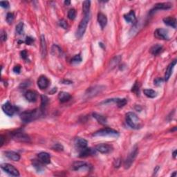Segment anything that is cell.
I'll return each mask as SVG.
<instances>
[{
    "instance_id": "cell-38",
    "label": "cell",
    "mask_w": 177,
    "mask_h": 177,
    "mask_svg": "<svg viewBox=\"0 0 177 177\" xmlns=\"http://www.w3.org/2000/svg\"><path fill=\"white\" fill-rule=\"evenodd\" d=\"M14 15H13V13H7L6 15V22H8V24H12L13 21H14Z\"/></svg>"
},
{
    "instance_id": "cell-42",
    "label": "cell",
    "mask_w": 177,
    "mask_h": 177,
    "mask_svg": "<svg viewBox=\"0 0 177 177\" xmlns=\"http://www.w3.org/2000/svg\"><path fill=\"white\" fill-rule=\"evenodd\" d=\"M0 5H1V7L4 8H9V6H10L8 1H0Z\"/></svg>"
},
{
    "instance_id": "cell-53",
    "label": "cell",
    "mask_w": 177,
    "mask_h": 177,
    "mask_svg": "<svg viewBox=\"0 0 177 177\" xmlns=\"http://www.w3.org/2000/svg\"><path fill=\"white\" fill-rule=\"evenodd\" d=\"M176 172H174V174H172V176H176Z\"/></svg>"
},
{
    "instance_id": "cell-51",
    "label": "cell",
    "mask_w": 177,
    "mask_h": 177,
    "mask_svg": "<svg viewBox=\"0 0 177 177\" xmlns=\"http://www.w3.org/2000/svg\"><path fill=\"white\" fill-rule=\"evenodd\" d=\"M159 166H158V167H156V168L154 169V174H156V173H157V171H158V170H159Z\"/></svg>"
},
{
    "instance_id": "cell-10",
    "label": "cell",
    "mask_w": 177,
    "mask_h": 177,
    "mask_svg": "<svg viewBox=\"0 0 177 177\" xmlns=\"http://www.w3.org/2000/svg\"><path fill=\"white\" fill-rule=\"evenodd\" d=\"M155 37L160 39H169V32L165 28H158L154 32Z\"/></svg>"
},
{
    "instance_id": "cell-18",
    "label": "cell",
    "mask_w": 177,
    "mask_h": 177,
    "mask_svg": "<svg viewBox=\"0 0 177 177\" xmlns=\"http://www.w3.org/2000/svg\"><path fill=\"white\" fill-rule=\"evenodd\" d=\"M25 98L26 100H28V101L31 102H35L36 100H37V93H36L35 91H31V90L26 91V94H25Z\"/></svg>"
},
{
    "instance_id": "cell-50",
    "label": "cell",
    "mask_w": 177,
    "mask_h": 177,
    "mask_svg": "<svg viewBox=\"0 0 177 177\" xmlns=\"http://www.w3.org/2000/svg\"><path fill=\"white\" fill-rule=\"evenodd\" d=\"M176 153H177V151L176 150H175V151L173 152V157H174V159H176Z\"/></svg>"
},
{
    "instance_id": "cell-4",
    "label": "cell",
    "mask_w": 177,
    "mask_h": 177,
    "mask_svg": "<svg viewBox=\"0 0 177 177\" xmlns=\"http://www.w3.org/2000/svg\"><path fill=\"white\" fill-rule=\"evenodd\" d=\"M93 136L100 137V136H111V137H118L119 133L117 131L113 129L105 128L97 131L93 134Z\"/></svg>"
},
{
    "instance_id": "cell-40",
    "label": "cell",
    "mask_w": 177,
    "mask_h": 177,
    "mask_svg": "<svg viewBox=\"0 0 177 177\" xmlns=\"http://www.w3.org/2000/svg\"><path fill=\"white\" fill-rule=\"evenodd\" d=\"M59 24H60V26L62 28H63L64 29H67L68 28V24L67 22H66V20H61L60 21V22H59Z\"/></svg>"
},
{
    "instance_id": "cell-43",
    "label": "cell",
    "mask_w": 177,
    "mask_h": 177,
    "mask_svg": "<svg viewBox=\"0 0 177 177\" xmlns=\"http://www.w3.org/2000/svg\"><path fill=\"white\" fill-rule=\"evenodd\" d=\"M1 39L2 41H6L7 39V34L5 30H2L1 31Z\"/></svg>"
},
{
    "instance_id": "cell-2",
    "label": "cell",
    "mask_w": 177,
    "mask_h": 177,
    "mask_svg": "<svg viewBox=\"0 0 177 177\" xmlns=\"http://www.w3.org/2000/svg\"><path fill=\"white\" fill-rule=\"evenodd\" d=\"M126 122L131 128L138 129L142 127V122L134 112H129L126 114Z\"/></svg>"
},
{
    "instance_id": "cell-15",
    "label": "cell",
    "mask_w": 177,
    "mask_h": 177,
    "mask_svg": "<svg viewBox=\"0 0 177 177\" xmlns=\"http://www.w3.org/2000/svg\"><path fill=\"white\" fill-rule=\"evenodd\" d=\"M96 149H93L91 148L86 147L85 149L80 150V154L79 157L80 158H85L89 156H92L96 154Z\"/></svg>"
},
{
    "instance_id": "cell-27",
    "label": "cell",
    "mask_w": 177,
    "mask_h": 177,
    "mask_svg": "<svg viewBox=\"0 0 177 177\" xmlns=\"http://www.w3.org/2000/svg\"><path fill=\"white\" fill-rule=\"evenodd\" d=\"M172 4L170 3H159L155 5L154 10H167L172 7Z\"/></svg>"
},
{
    "instance_id": "cell-6",
    "label": "cell",
    "mask_w": 177,
    "mask_h": 177,
    "mask_svg": "<svg viewBox=\"0 0 177 177\" xmlns=\"http://www.w3.org/2000/svg\"><path fill=\"white\" fill-rule=\"evenodd\" d=\"M137 154H138V148L136 147H135L134 148V149L132 150V152H131L130 154H129L128 157L125 160V163H124V166L125 169H128L129 168V167L131 166L132 164V163L134 162V159H136Z\"/></svg>"
},
{
    "instance_id": "cell-3",
    "label": "cell",
    "mask_w": 177,
    "mask_h": 177,
    "mask_svg": "<svg viewBox=\"0 0 177 177\" xmlns=\"http://www.w3.org/2000/svg\"><path fill=\"white\" fill-rule=\"evenodd\" d=\"M89 19H90V14L84 15L83 18L82 19L81 22H80L78 27V29L76 30V33H75L76 37L79 38L80 39V38H81L84 35L85 31H86Z\"/></svg>"
},
{
    "instance_id": "cell-41",
    "label": "cell",
    "mask_w": 177,
    "mask_h": 177,
    "mask_svg": "<svg viewBox=\"0 0 177 177\" xmlns=\"http://www.w3.org/2000/svg\"><path fill=\"white\" fill-rule=\"evenodd\" d=\"M53 149L54 150H56V151H62V150L64 149V147L61 144L57 143L53 145Z\"/></svg>"
},
{
    "instance_id": "cell-7",
    "label": "cell",
    "mask_w": 177,
    "mask_h": 177,
    "mask_svg": "<svg viewBox=\"0 0 177 177\" xmlns=\"http://www.w3.org/2000/svg\"><path fill=\"white\" fill-rule=\"evenodd\" d=\"M13 139L16 141L22 142H29L30 141L29 136L26 135L25 133L22 132H17L13 134Z\"/></svg>"
},
{
    "instance_id": "cell-37",
    "label": "cell",
    "mask_w": 177,
    "mask_h": 177,
    "mask_svg": "<svg viewBox=\"0 0 177 177\" xmlns=\"http://www.w3.org/2000/svg\"><path fill=\"white\" fill-rule=\"evenodd\" d=\"M76 17V11L75 9L71 8L68 11V18L70 19V20H73Z\"/></svg>"
},
{
    "instance_id": "cell-48",
    "label": "cell",
    "mask_w": 177,
    "mask_h": 177,
    "mask_svg": "<svg viewBox=\"0 0 177 177\" xmlns=\"http://www.w3.org/2000/svg\"><path fill=\"white\" fill-rule=\"evenodd\" d=\"M121 161L119 159L116 160L115 162H114V166H115V167H119L121 166Z\"/></svg>"
},
{
    "instance_id": "cell-13",
    "label": "cell",
    "mask_w": 177,
    "mask_h": 177,
    "mask_svg": "<svg viewBox=\"0 0 177 177\" xmlns=\"http://www.w3.org/2000/svg\"><path fill=\"white\" fill-rule=\"evenodd\" d=\"M96 149L102 154H108L111 152L112 147L107 144H99L96 147Z\"/></svg>"
},
{
    "instance_id": "cell-34",
    "label": "cell",
    "mask_w": 177,
    "mask_h": 177,
    "mask_svg": "<svg viewBox=\"0 0 177 177\" xmlns=\"http://www.w3.org/2000/svg\"><path fill=\"white\" fill-rule=\"evenodd\" d=\"M120 61H121V56L115 57L110 61V65H111V67H115L118 64Z\"/></svg>"
},
{
    "instance_id": "cell-9",
    "label": "cell",
    "mask_w": 177,
    "mask_h": 177,
    "mask_svg": "<svg viewBox=\"0 0 177 177\" xmlns=\"http://www.w3.org/2000/svg\"><path fill=\"white\" fill-rule=\"evenodd\" d=\"M2 110L4 114H6L8 116H13V114L16 111V108L10 102H6L2 105Z\"/></svg>"
},
{
    "instance_id": "cell-47",
    "label": "cell",
    "mask_w": 177,
    "mask_h": 177,
    "mask_svg": "<svg viewBox=\"0 0 177 177\" xmlns=\"http://www.w3.org/2000/svg\"><path fill=\"white\" fill-rule=\"evenodd\" d=\"M21 57L24 60L27 58V52H26V51H22L21 52Z\"/></svg>"
},
{
    "instance_id": "cell-32",
    "label": "cell",
    "mask_w": 177,
    "mask_h": 177,
    "mask_svg": "<svg viewBox=\"0 0 177 177\" xmlns=\"http://www.w3.org/2000/svg\"><path fill=\"white\" fill-rule=\"evenodd\" d=\"M33 167L36 169V170L38 172H41L43 170V166L42 164V162L40 161H37V160H33Z\"/></svg>"
},
{
    "instance_id": "cell-16",
    "label": "cell",
    "mask_w": 177,
    "mask_h": 177,
    "mask_svg": "<svg viewBox=\"0 0 177 177\" xmlns=\"http://www.w3.org/2000/svg\"><path fill=\"white\" fill-rule=\"evenodd\" d=\"M37 157L39 161L44 164H49L51 162L50 155L47 152H40L37 154Z\"/></svg>"
},
{
    "instance_id": "cell-8",
    "label": "cell",
    "mask_w": 177,
    "mask_h": 177,
    "mask_svg": "<svg viewBox=\"0 0 177 177\" xmlns=\"http://www.w3.org/2000/svg\"><path fill=\"white\" fill-rule=\"evenodd\" d=\"M104 89V87L102 86H95L87 89L85 94H86L87 98H91V97H94L98 95L99 93H101Z\"/></svg>"
},
{
    "instance_id": "cell-49",
    "label": "cell",
    "mask_w": 177,
    "mask_h": 177,
    "mask_svg": "<svg viewBox=\"0 0 177 177\" xmlns=\"http://www.w3.org/2000/svg\"><path fill=\"white\" fill-rule=\"evenodd\" d=\"M0 140H1V142H0V144H1V147L4 145V137L3 136H0Z\"/></svg>"
},
{
    "instance_id": "cell-11",
    "label": "cell",
    "mask_w": 177,
    "mask_h": 177,
    "mask_svg": "<svg viewBox=\"0 0 177 177\" xmlns=\"http://www.w3.org/2000/svg\"><path fill=\"white\" fill-rule=\"evenodd\" d=\"M49 80L44 75H42L37 80V86L40 89H45L49 86Z\"/></svg>"
},
{
    "instance_id": "cell-46",
    "label": "cell",
    "mask_w": 177,
    "mask_h": 177,
    "mask_svg": "<svg viewBox=\"0 0 177 177\" xmlns=\"http://www.w3.org/2000/svg\"><path fill=\"white\" fill-rule=\"evenodd\" d=\"M163 82V79L162 78H158L154 80V85H160L161 83H162Z\"/></svg>"
},
{
    "instance_id": "cell-33",
    "label": "cell",
    "mask_w": 177,
    "mask_h": 177,
    "mask_svg": "<svg viewBox=\"0 0 177 177\" xmlns=\"http://www.w3.org/2000/svg\"><path fill=\"white\" fill-rule=\"evenodd\" d=\"M52 53L55 55V56L56 55V56H60V55H62V49H61L58 45H53L52 47Z\"/></svg>"
},
{
    "instance_id": "cell-31",
    "label": "cell",
    "mask_w": 177,
    "mask_h": 177,
    "mask_svg": "<svg viewBox=\"0 0 177 177\" xmlns=\"http://www.w3.org/2000/svg\"><path fill=\"white\" fill-rule=\"evenodd\" d=\"M49 102V98L48 97L44 96V95H42L41 96V110L42 111H44L45 109V107L47 106V104Z\"/></svg>"
},
{
    "instance_id": "cell-52",
    "label": "cell",
    "mask_w": 177,
    "mask_h": 177,
    "mask_svg": "<svg viewBox=\"0 0 177 177\" xmlns=\"http://www.w3.org/2000/svg\"><path fill=\"white\" fill-rule=\"evenodd\" d=\"M70 1H64V4H65L66 5V6H68V5H69L70 4Z\"/></svg>"
},
{
    "instance_id": "cell-19",
    "label": "cell",
    "mask_w": 177,
    "mask_h": 177,
    "mask_svg": "<svg viewBox=\"0 0 177 177\" xmlns=\"http://www.w3.org/2000/svg\"><path fill=\"white\" fill-rule=\"evenodd\" d=\"M98 22L102 29H103L107 24V18H106V15L102 13H99L98 15Z\"/></svg>"
},
{
    "instance_id": "cell-23",
    "label": "cell",
    "mask_w": 177,
    "mask_h": 177,
    "mask_svg": "<svg viewBox=\"0 0 177 177\" xmlns=\"http://www.w3.org/2000/svg\"><path fill=\"white\" fill-rule=\"evenodd\" d=\"M163 22L165 24L171 27L176 28V20L172 17H167L163 19Z\"/></svg>"
},
{
    "instance_id": "cell-21",
    "label": "cell",
    "mask_w": 177,
    "mask_h": 177,
    "mask_svg": "<svg viewBox=\"0 0 177 177\" xmlns=\"http://www.w3.org/2000/svg\"><path fill=\"white\" fill-rule=\"evenodd\" d=\"M5 155L9 159L12 160L13 161H19L20 160V155L16 152L13 151L5 152Z\"/></svg>"
},
{
    "instance_id": "cell-22",
    "label": "cell",
    "mask_w": 177,
    "mask_h": 177,
    "mask_svg": "<svg viewBox=\"0 0 177 177\" xmlns=\"http://www.w3.org/2000/svg\"><path fill=\"white\" fill-rule=\"evenodd\" d=\"M40 49H41V54L43 58L47 56V43H46L44 35H42L40 38Z\"/></svg>"
},
{
    "instance_id": "cell-44",
    "label": "cell",
    "mask_w": 177,
    "mask_h": 177,
    "mask_svg": "<svg viewBox=\"0 0 177 177\" xmlns=\"http://www.w3.org/2000/svg\"><path fill=\"white\" fill-rule=\"evenodd\" d=\"M33 41H34L33 38H32L30 37H26V39L25 42L27 45H30L33 42Z\"/></svg>"
},
{
    "instance_id": "cell-17",
    "label": "cell",
    "mask_w": 177,
    "mask_h": 177,
    "mask_svg": "<svg viewBox=\"0 0 177 177\" xmlns=\"http://www.w3.org/2000/svg\"><path fill=\"white\" fill-rule=\"evenodd\" d=\"M176 60H174L173 62H172L170 64H169L168 66H167V68L166 69V72H165V74L164 80L167 81L169 79H170V76L172 73L173 68H174V66L176 65Z\"/></svg>"
},
{
    "instance_id": "cell-14",
    "label": "cell",
    "mask_w": 177,
    "mask_h": 177,
    "mask_svg": "<svg viewBox=\"0 0 177 177\" xmlns=\"http://www.w3.org/2000/svg\"><path fill=\"white\" fill-rule=\"evenodd\" d=\"M74 144H75V146L76 148L81 150L83 149H85V148H86L87 147L88 142H87V140L84 139V138H76L75 140H74Z\"/></svg>"
},
{
    "instance_id": "cell-36",
    "label": "cell",
    "mask_w": 177,
    "mask_h": 177,
    "mask_svg": "<svg viewBox=\"0 0 177 177\" xmlns=\"http://www.w3.org/2000/svg\"><path fill=\"white\" fill-rule=\"evenodd\" d=\"M23 30H24V23L22 22H20L18 25L16 26V32L19 35H21V34L23 33Z\"/></svg>"
},
{
    "instance_id": "cell-20",
    "label": "cell",
    "mask_w": 177,
    "mask_h": 177,
    "mask_svg": "<svg viewBox=\"0 0 177 177\" xmlns=\"http://www.w3.org/2000/svg\"><path fill=\"white\" fill-rule=\"evenodd\" d=\"M110 102H114L117 104V106L118 107H123L127 104V100L125 98H115V99H109L106 101L103 102L104 103H107Z\"/></svg>"
},
{
    "instance_id": "cell-28",
    "label": "cell",
    "mask_w": 177,
    "mask_h": 177,
    "mask_svg": "<svg viewBox=\"0 0 177 177\" xmlns=\"http://www.w3.org/2000/svg\"><path fill=\"white\" fill-rule=\"evenodd\" d=\"M90 7H91V1H85L83 4V11L84 15H88L90 13Z\"/></svg>"
},
{
    "instance_id": "cell-30",
    "label": "cell",
    "mask_w": 177,
    "mask_h": 177,
    "mask_svg": "<svg viewBox=\"0 0 177 177\" xmlns=\"http://www.w3.org/2000/svg\"><path fill=\"white\" fill-rule=\"evenodd\" d=\"M93 116L94 118H95L97 120V121L99 123H100V124L102 125H105L106 124V118L103 116L100 115V114L94 113L93 114Z\"/></svg>"
},
{
    "instance_id": "cell-39",
    "label": "cell",
    "mask_w": 177,
    "mask_h": 177,
    "mask_svg": "<svg viewBox=\"0 0 177 177\" xmlns=\"http://www.w3.org/2000/svg\"><path fill=\"white\" fill-rule=\"evenodd\" d=\"M139 89H140V85L139 83L138 82H136V83L134 84V86L132 87V91L136 94V95H139Z\"/></svg>"
},
{
    "instance_id": "cell-35",
    "label": "cell",
    "mask_w": 177,
    "mask_h": 177,
    "mask_svg": "<svg viewBox=\"0 0 177 177\" xmlns=\"http://www.w3.org/2000/svg\"><path fill=\"white\" fill-rule=\"evenodd\" d=\"M82 62V57L80 54L75 55V56L73 57L71 59V63L73 64H77L80 63Z\"/></svg>"
},
{
    "instance_id": "cell-29",
    "label": "cell",
    "mask_w": 177,
    "mask_h": 177,
    "mask_svg": "<svg viewBox=\"0 0 177 177\" xmlns=\"http://www.w3.org/2000/svg\"><path fill=\"white\" fill-rule=\"evenodd\" d=\"M144 94L149 98H154L157 96V93L154 90L151 89H146L143 90Z\"/></svg>"
},
{
    "instance_id": "cell-45",
    "label": "cell",
    "mask_w": 177,
    "mask_h": 177,
    "mask_svg": "<svg viewBox=\"0 0 177 177\" xmlns=\"http://www.w3.org/2000/svg\"><path fill=\"white\" fill-rule=\"evenodd\" d=\"M13 71H14L15 73H20L21 71V66L20 65L15 66V67L13 68Z\"/></svg>"
},
{
    "instance_id": "cell-26",
    "label": "cell",
    "mask_w": 177,
    "mask_h": 177,
    "mask_svg": "<svg viewBox=\"0 0 177 177\" xmlns=\"http://www.w3.org/2000/svg\"><path fill=\"white\" fill-rule=\"evenodd\" d=\"M163 50V47L159 44H157L154 45L150 49V52L154 56H158L161 53Z\"/></svg>"
},
{
    "instance_id": "cell-25",
    "label": "cell",
    "mask_w": 177,
    "mask_h": 177,
    "mask_svg": "<svg viewBox=\"0 0 177 177\" xmlns=\"http://www.w3.org/2000/svg\"><path fill=\"white\" fill-rule=\"evenodd\" d=\"M71 98V95L67 92H64V91H61L58 95V99L60 100L61 102H66L68 101Z\"/></svg>"
},
{
    "instance_id": "cell-12",
    "label": "cell",
    "mask_w": 177,
    "mask_h": 177,
    "mask_svg": "<svg viewBox=\"0 0 177 177\" xmlns=\"http://www.w3.org/2000/svg\"><path fill=\"white\" fill-rule=\"evenodd\" d=\"M89 165L87 163L83 161H77L75 162L72 165V168L73 170L78 171L80 170H89Z\"/></svg>"
},
{
    "instance_id": "cell-24",
    "label": "cell",
    "mask_w": 177,
    "mask_h": 177,
    "mask_svg": "<svg viewBox=\"0 0 177 177\" xmlns=\"http://www.w3.org/2000/svg\"><path fill=\"white\" fill-rule=\"evenodd\" d=\"M125 20H126V22L128 23H135L136 21V15H135V13L134 11H131L130 12L127 14H125L124 15Z\"/></svg>"
},
{
    "instance_id": "cell-5",
    "label": "cell",
    "mask_w": 177,
    "mask_h": 177,
    "mask_svg": "<svg viewBox=\"0 0 177 177\" xmlns=\"http://www.w3.org/2000/svg\"><path fill=\"white\" fill-rule=\"evenodd\" d=\"M1 169L8 174L13 176H20V172L16 167L13 165L9 164V163H4L1 165Z\"/></svg>"
},
{
    "instance_id": "cell-1",
    "label": "cell",
    "mask_w": 177,
    "mask_h": 177,
    "mask_svg": "<svg viewBox=\"0 0 177 177\" xmlns=\"http://www.w3.org/2000/svg\"><path fill=\"white\" fill-rule=\"evenodd\" d=\"M42 114L41 109H34L31 111H24L21 114L20 118L24 123H28L38 118Z\"/></svg>"
}]
</instances>
